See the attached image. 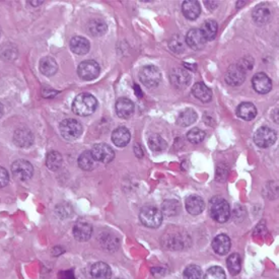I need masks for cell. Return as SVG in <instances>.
<instances>
[{"label": "cell", "mask_w": 279, "mask_h": 279, "mask_svg": "<svg viewBox=\"0 0 279 279\" xmlns=\"http://www.w3.org/2000/svg\"><path fill=\"white\" fill-rule=\"evenodd\" d=\"M62 137L68 141L77 139L83 133V126L75 119H65L59 126Z\"/></svg>", "instance_id": "cell-5"}, {"label": "cell", "mask_w": 279, "mask_h": 279, "mask_svg": "<svg viewBox=\"0 0 279 279\" xmlns=\"http://www.w3.org/2000/svg\"><path fill=\"white\" fill-rule=\"evenodd\" d=\"M107 30V24L102 20H93L89 24V33L94 37L103 36Z\"/></svg>", "instance_id": "cell-31"}, {"label": "cell", "mask_w": 279, "mask_h": 279, "mask_svg": "<svg viewBox=\"0 0 279 279\" xmlns=\"http://www.w3.org/2000/svg\"><path fill=\"white\" fill-rule=\"evenodd\" d=\"M209 211L211 217L219 222L224 223L229 219L230 207L226 200L221 197H213L209 202Z\"/></svg>", "instance_id": "cell-2"}, {"label": "cell", "mask_w": 279, "mask_h": 279, "mask_svg": "<svg viewBox=\"0 0 279 279\" xmlns=\"http://www.w3.org/2000/svg\"><path fill=\"white\" fill-rule=\"evenodd\" d=\"M134 90H135V95H136V97H138V98H141L142 97V92H141V90H140V88L135 84L134 85Z\"/></svg>", "instance_id": "cell-43"}, {"label": "cell", "mask_w": 279, "mask_h": 279, "mask_svg": "<svg viewBox=\"0 0 279 279\" xmlns=\"http://www.w3.org/2000/svg\"><path fill=\"white\" fill-rule=\"evenodd\" d=\"M236 115L245 121H251L257 115V109L252 103H242L236 108Z\"/></svg>", "instance_id": "cell-22"}, {"label": "cell", "mask_w": 279, "mask_h": 279, "mask_svg": "<svg viewBox=\"0 0 279 279\" xmlns=\"http://www.w3.org/2000/svg\"><path fill=\"white\" fill-rule=\"evenodd\" d=\"M197 120V113L193 109L183 110L177 119V123L182 127H187L195 123Z\"/></svg>", "instance_id": "cell-26"}, {"label": "cell", "mask_w": 279, "mask_h": 279, "mask_svg": "<svg viewBox=\"0 0 279 279\" xmlns=\"http://www.w3.org/2000/svg\"><path fill=\"white\" fill-rule=\"evenodd\" d=\"M170 81L177 90H185L191 83V74L188 69L175 68L170 74Z\"/></svg>", "instance_id": "cell-9"}, {"label": "cell", "mask_w": 279, "mask_h": 279, "mask_svg": "<svg viewBox=\"0 0 279 279\" xmlns=\"http://www.w3.org/2000/svg\"><path fill=\"white\" fill-rule=\"evenodd\" d=\"M270 18H271V13L265 5L257 7L253 12V20L257 25L267 24Z\"/></svg>", "instance_id": "cell-28"}, {"label": "cell", "mask_w": 279, "mask_h": 279, "mask_svg": "<svg viewBox=\"0 0 279 279\" xmlns=\"http://www.w3.org/2000/svg\"><path fill=\"white\" fill-rule=\"evenodd\" d=\"M59 279H74V274L72 270H62L58 274Z\"/></svg>", "instance_id": "cell-40"}, {"label": "cell", "mask_w": 279, "mask_h": 279, "mask_svg": "<svg viewBox=\"0 0 279 279\" xmlns=\"http://www.w3.org/2000/svg\"><path fill=\"white\" fill-rule=\"evenodd\" d=\"M226 265L228 268V271L231 275H237L241 271L242 268V260L241 257L238 254H231L229 255V257L227 258L226 261Z\"/></svg>", "instance_id": "cell-30"}, {"label": "cell", "mask_w": 279, "mask_h": 279, "mask_svg": "<svg viewBox=\"0 0 279 279\" xmlns=\"http://www.w3.org/2000/svg\"><path fill=\"white\" fill-rule=\"evenodd\" d=\"M139 218L143 225L150 228H156L163 222V213L153 206H145L141 209Z\"/></svg>", "instance_id": "cell-4"}, {"label": "cell", "mask_w": 279, "mask_h": 279, "mask_svg": "<svg viewBox=\"0 0 279 279\" xmlns=\"http://www.w3.org/2000/svg\"><path fill=\"white\" fill-rule=\"evenodd\" d=\"M187 138L191 143L198 144L205 138V132L199 128H193L187 133Z\"/></svg>", "instance_id": "cell-35"}, {"label": "cell", "mask_w": 279, "mask_h": 279, "mask_svg": "<svg viewBox=\"0 0 279 279\" xmlns=\"http://www.w3.org/2000/svg\"><path fill=\"white\" fill-rule=\"evenodd\" d=\"M167 141L158 134H153L148 138V146L153 151H163L167 148Z\"/></svg>", "instance_id": "cell-32"}, {"label": "cell", "mask_w": 279, "mask_h": 279, "mask_svg": "<svg viewBox=\"0 0 279 279\" xmlns=\"http://www.w3.org/2000/svg\"><path fill=\"white\" fill-rule=\"evenodd\" d=\"M252 85H253L254 90L261 95H265V94L269 93L272 89L271 79L268 77L267 74H265L263 72L256 73L253 76Z\"/></svg>", "instance_id": "cell-13"}, {"label": "cell", "mask_w": 279, "mask_h": 279, "mask_svg": "<svg viewBox=\"0 0 279 279\" xmlns=\"http://www.w3.org/2000/svg\"><path fill=\"white\" fill-rule=\"evenodd\" d=\"M116 113L122 119H128L134 113V104L127 98L119 99L116 103Z\"/></svg>", "instance_id": "cell-16"}, {"label": "cell", "mask_w": 279, "mask_h": 279, "mask_svg": "<svg viewBox=\"0 0 279 279\" xmlns=\"http://www.w3.org/2000/svg\"><path fill=\"white\" fill-rule=\"evenodd\" d=\"M4 113H5V108H4V105L0 103V118H2L4 116Z\"/></svg>", "instance_id": "cell-45"}, {"label": "cell", "mask_w": 279, "mask_h": 279, "mask_svg": "<svg viewBox=\"0 0 279 279\" xmlns=\"http://www.w3.org/2000/svg\"><path fill=\"white\" fill-rule=\"evenodd\" d=\"M170 49H172L175 53H182L185 50V44L183 42V39L176 35L170 41Z\"/></svg>", "instance_id": "cell-37"}, {"label": "cell", "mask_w": 279, "mask_h": 279, "mask_svg": "<svg viewBox=\"0 0 279 279\" xmlns=\"http://www.w3.org/2000/svg\"><path fill=\"white\" fill-rule=\"evenodd\" d=\"M230 238L226 234H218L212 242V249L218 255H225L230 250Z\"/></svg>", "instance_id": "cell-19"}, {"label": "cell", "mask_w": 279, "mask_h": 279, "mask_svg": "<svg viewBox=\"0 0 279 279\" xmlns=\"http://www.w3.org/2000/svg\"><path fill=\"white\" fill-rule=\"evenodd\" d=\"M9 182H10V176L8 171L5 168L0 167V188L6 187L9 184Z\"/></svg>", "instance_id": "cell-39"}, {"label": "cell", "mask_w": 279, "mask_h": 279, "mask_svg": "<svg viewBox=\"0 0 279 279\" xmlns=\"http://www.w3.org/2000/svg\"><path fill=\"white\" fill-rule=\"evenodd\" d=\"M58 70V65L52 57H44L40 61V71L46 76L54 75Z\"/></svg>", "instance_id": "cell-27"}, {"label": "cell", "mask_w": 279, "mask_h": 279, "mask_svg": "<svg viewBox=\"0 0 279 279\" xmlns=\"http://www.w3.org/2000/svg\"><path fill=\"white\" fill-rule=\"evenodd\" d=\"M130 131L125 127H118L112 133V141L118 147H124L130 142Z\"/></svg>", "instance_id": "cell-20"}, {"label": "cell", "mask_w": 279, "mask_h": 279, "mask_svg": "<svg viewBox=\"0 0 279 279\" xmlns=\"http://www.w3.org/2000/svg\"><path fill=\"white\" fill-rule=\"evenodd\" d=\"M277 139L276 132L266 126L260 127L255 135H254V142L256 143L257 146L262 147V148H267L275 143Z\"/></svg>", "instance_id": "cell-7"}, {"label": "cell", "mask_w": 279, "mask_h": 279, "mask_svg": "<svg viewBox=\"0 0 279 279\" xmlns=\"http://www.w3.org/2000/svg\"><path fill=\"white\" fill-rule=\"evenodd\" d=\"M225 82L231 87L241 86L246 79V70L240 64H232L225 72Z\"/></svg>", "instance_id": "cell-6"}, {"label": "cell", "mask_w": 279, "mask_h": 279, "mask_svg": "<svg viewBox=\"0 0 279 279\" xmlns=\"http://www.w3.org/2000/svg\"><path fill=\"white\" fill-rule=\"evenodd\" d=\"M47 168L51 171L58 170L62 165V156L58 151H51L47 155Z\"/></svg>", "instance_id": "cell-33"}, {"label": "cell", "mask_w": 279, "mask_h": 279, "mask_svg": "<svg viewBox=\"0 0 279 279\" xmlns=\"http://www.w3.org/2000/svg\"><path fill=\"white\" fill-rule=\"evenodd\" d=\"M184 279H203V272L197 265H189L184 271Z\"/></svg>", "instance_id": "cell-34"}, {"label": "cell", "mask_w": 279, "mask_h": 279, "mask_svg": "<svg viewBox=\"0 0 279 279\" xmlns=\"http://www.w3.org/2000/svg\"><path fill=\"white\" fill-rule=\"evenodd\" d=\"M186 43L193 50H200L206 44V39L200 29H192L187 33Z\"/></svg>", "instance_id": "cell-12"}, {"label": "cell", "mask_w": 279, "mask_h": 279, "mask_svg": "<svg viewBox=\"0 0 279 279\" xmlns=\"http://www.w3.org/2000/svg\"><path fill=\"white\" fill-rule=\"evenodd\" d=\"M98 109L97 99L88 93L78 95L72 104V111L78 116H90Z\"/></svg>", "instance_id": "cell-1"}, {"label": "cell", "mask_w": 279, "mask_h": 279, "mask_svg": "<svg viewBox=\"0 0 279 279\" xmlns=\"http://www.w3.org/2000/svg\"><path fill=\"white\" fill-rule=\"evenodd\" d=\"M14 140L15 143L20 146V147H29L33 144L34 141V136L31 130L28 128H19L16 130L15 135H14Z\"/></svg>", "instance_id": "cell-18"}, {"label": "cell", "mask_w": 279, "mask_h": 279, "mask_svg": "<svg viewBox=\"0 0 279 279\" xmlns=\"http://www.w3.org/2000/svg\"><path fill=\"white\" fill-rule=\"evenodd\" d=\"M205 208L203 199L200 196L191 195L186 200V209L192 215L200 214Z\"/></svg>", "instance_id": "cell-15"}, {"label": "cell", "mask_w": 279, "mask_h": 279, "mask_svg": "<svg viewBox=\"0 0 279 279\" xmlns=\"http://www.w3.org/2000/svg\"><path fill=\"white\" fill-rule=\"evenodd\" d=\"M12 172L16 179L20 181H27L33 177L34 168L32 164L26 159H18L12 166Z\"/></svg>", "instance_id": "cell-8"}, {"label": "cell", "mask_w": 279, "mask_h": 279, "mask_svg": "<svg viewBox=\"0 0 279 279\" xmlns=\"http://www.w3.org/2000/svg\"><path fill=\"white\" fill-rule=\"evenodd\" d=\"M182 11L188 20H196L201 14V7L196 0H186L183 3Z\"/></svg>", "instance_id": "cell-21"}, {"label": "cell", "mask_w": 279, "mask_h": 279, "mask_svg": "<svg viewBox=\"0 0 279 279\" xmlns=\"http://www.w3.org/2000/svg\"><path fill=\"white\" fill-rule=\"evenodd\" d=\"M115 279H122V278H115Z\"/></svg>", "instance_id": "cell-46"}, {"label": "cell", "mask_w": 279, "mask_h": 279, "mask_svg": "<svg viewBox=\"0 0 279 279\" xmlns=\"http://www.w3.org/2000/svg\"><path fill=\"white\" fill-rule=\"evenodd\" d=\"M91 45L89 40L84 37H74L70 40V49L77 55H84L90 51Z\"/></svg>", "instance_id": "cell-17"}, {"label": "cell", "mask_w": 279, "mask_h": 279, "mask_svg": "<svg viewBox=\"0 0 279 279\" xmlns=\"http://www.w3.org/2000/svg\"><path fill=\"white\" fill-rule=\"evenodd\" d=\"M97 161L95 159L92 151H84L78 157V166L85 171H92L97 167Z\"/></svg>", "instance_id": "cell-25"}, {"label": "cell", "mask_w": 279, "mask_h": 279, "mask_svg": "<svg viewBox=\"0 0 279 279\" xmlns=\"http://www.w3.org/2000/svg\"><path fill=\"white\" fill-rule=\"evenodd\" d=\"M218 2H204V5L205 7L210 10V11H213L214 9H216L218 7Z\"/></svg>", "instance_id": "cell-42"}, {"label": "cell", "mask_w": 279, "mask_h": 279, "mask_svg": "<svg viewBox=\"0 0 279 279\" xmlns=\"http://www.w3.org/2000/svg\"><path fill=\"white\" fill-rule=\"evenodd\" d=\"M217 24L216 22L212 21V20H207L203 23L202 27H201V32L203 33L206 41H211L213 40L217 34Z\"/></svg>", "instance_id": "cell-29"}, {"label": "cell", "mask_w": 279, "mask_h": 279, "mask_svg": "<svg viewBox=\"0 0 279 279\" xmlns=\"http://www.w3.org/2000/svg\"><path fill=\"white\" fill-rule=\"evenodd\" d=\"M91 274L95 279H110L112 270L105 262H97L91 267Z\"/></svg>", "instance_id": "cell-24"}, {"label": "cell", "mask_w": 279, "mask_h": 279, "mask_svg": "<svg viewBox=\"0 0 279 279\" xmlns=\"http://www.w3.org/2000/svg\"><path fill=\"white\" fill-rule=\"evenodd\" d=\"M179 209L180 204L175 200H168L165 201L163 204V210L167 215H176Z\"/></svg>", "instance_id": "cell-38"}, {"label": "cell", "mask_w": 279, "mask_h": 279, "mask_svg": "<svg viewBox=\"0 0 279 279\" xmlns=\"http://www.w3.org/2000/svg\"><path fill=\"white\" fill-rule=\"evenodd\" d=\"M204 279H226V276L225 272L221 267L213 266L206 271Z\"/></svg>", "instance_id": "cell-36"}, {"label": "cell", "mask_w": 279, "mask_h": 279, "mask_svg": "<svg viewBox=\"0 0 279 279\" xmlns=\"http://www.w3.org/2000/svg\"><path fill=\"white\" fill-rule=\"evenodd\" d=\"M92 153L97 162H101L103 164L111 163L115 157V152L113 148L106 143H98L94 145Z\"/></svg>", "instance_id": "cell-11"}, {"label": "cell", "mask_w": 279, "mask_h": 279, "mask_svg": "<svg viewBox=\"0 0 279 279\" xmlns=\"http://www.w3.org/2000/svg\"><path fill=\"white\" fill-rule=\"evenodd\" d=\"M58 94V92L52 90V89H46L44 88L42 90V95L44 98H53L54 96H56Z\"/></svg>", "instance_id": "cell-41"}, {"label": "cell", "mask_w": 279, "mask_h": 279, "mask_svg": "<svg viewBox=\"0 0 279 279\" xmlns=\"http://www.w3.org/2000/svg\"><path fill=\"white\" fill-rule=\"evenodd\" d=\"M29 3L31 4V6H34V7H37V6L43 4V2H29Z\"/></svg>", "instance_id": "cell-44"}, {"label": "cell", "mask_w": 279, "mask_h": 279, "mask_svg": "<svg viewBox=\"0 0 279 279\" xmlns=\"http://www.w3.org/2000/svg\"><path fill=\"white\" fill-rule=\"evenodd\" d=\"M73 235L79 242L89 241L93 234V226L86 221H77L73 226Z\"/></svg>", "instance_id": "cell-14"}, {"label": "cell", "mask_w": 279, "mask_h": 279, "mask_svg": "<svg viewBox=\"0 0 279 279\" xmlns=\"http://www.w3.org/2000/svg\"><path fill=\"white\" fill-rule=\"evenodd\" d=\"M140 82L148 89L157 87L162 81V73L154 65L143 66L139 71Z\"/></svg>", "instance_id": "cell-3"}, {"label": "cell", "mask_w": 279, "mask_h": 279, "mask_svg": "<svg viewBox=\"0 0 279 279\" xmlns=\"http://www.w3.org/2000/svg\"><path fill=\"white\" fill-rule=\"evenodd\" d=\"M192 95L203 103H208L212 98L211 90L203 83H197L193 86Z\"/></svg>", "instance_id": "cell-23"}, {"label": "cell", "mask_w": 279, "mask_h": 279, "mask_svg": "<svg viewBox=\"0 0 279 279\" xmlns=\"http://www.w3.org/2000/svg\"><path fill=\"white\" fill-rule=\"evenodd\" d=\"M77 73L84 81H93L100 74V66L94 60H87L78 65Z\"/></svg>", "instance_id": "cell-10"}]
</instances>
